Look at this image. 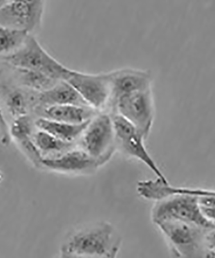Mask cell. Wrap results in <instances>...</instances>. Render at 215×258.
Wrapping results in <instances>:
<instances>
[{
	"label": "cell",
	"instance_id": "1",
	"mask_svg": "<svg viewBox=\"0 0 215 258\" xmlns=\"http://www.w3.org/2000/svg\"><path fill=\"white\" fill-rule=\"evenodd\" d=\"M122 241L112 223L99 221L71 231L64 239L60 252L85 257H117Z\"/></svg>",
	"mask_w": 215,
	"mask_h": 258
},
{
	"label": "cell",
	"instance_id": "2",
	"mask_svg": "<svg viewBox=\"0 0 215 258\" xmlns=\"http://www.w3.org/2000/svg\"><path fill=\"white\" fill-rule=\"evenodd\" d=\"M151 218L156 225L162 222H178L205 229L215 227L203 216L198 197L184 192H172L155 202Z\"/></svg>",
	"mask_w": 215,
	"mask_h": 258
},
{
	"label": "cell",
	"instance_id": "3",
	"mask_svg": "<svg viewBox=\"0 0 215 258\" xmlns=\"http://www.w3.org/2000/svg\"><path fill=\"white\" fill-rule=\"evenodd\" d=\"M0 61L42 73L58 82L66 81L72 71L50 56L33 35L28 36L18 51Z\"/></svg>",
	"mask_w": 215,
	"mask_h": 258
},
{
	"label": "cell",
	"instance_id": "4",
	"mask_svg": "<svg viewBox=\"0 0 215 258\" xmlns=\"http://www.w3.org/2000/svg\"><path fill=\"white\" fill-rule=\"evenodd\" d=\"M157 226L163 235L171 257L201 258L205 249L203 238L209 229L178 222H162Z\"/></svg>",
	"mask_w": 215,
	"mask_h": 258
},
{
	"label": "cell",
	"instance_id": "5",
	"mask_svg": "<svg viewBox=\"0 0 215 258\" xmlns=\"http://www.w3.org/2000/svg\"><path fill=\"white\" fill-rule=\"evenodd\" d=\"M77 147L104 165L116 152L115 131L112 115L100 112L91 119Z\"/></svg>",
	"mask_w": 215,
	"mask_h": 258
},
{
	"label": "cell",
	"instance_id": "6",
	"mask_svg": "<svg viewBox=\"0 0 215 258\" xmlns=\"http://www.w3.org/2000/svg\"><path fill=\"white\" fill-rule=\"evenodd\" d=\"M115 114L136 126L146 140L149 137L155 116L152 88L123 96L112 104Z\"/></svg>",
	"mask_w": 215,
	"mask_h": 258
},
{
	"label": "cell",
	"instance_id": "7",
	"mask_svg": "<svg viewBox=\"0 0 215 258\" xmlns=\"http://www.w3.org/2000/svg\"><path fill=\"white\" fill-rule=\"evenodd\" d=\"M112 116L115 131L116 151L141 161L152 170L156 177L168 181L146 149V140L140 131L120 115L114 114Z\"/></svg>",
	"mask_w": 215,
	"mask_h": 258
},
{
	"label": "cell",
	"instance_id": "8",
	"mask_svg": "<svg viewBox=\"0 0 215 258\" xmlns=\"http://www.w3.org/2000/svg\"><path fill=\"white\" fill-rule=\"evenodd\" d=\"M44 1H6L0 6V25L29 35L40 30L45 13Z\"/></svg>",
	"mask_w": 215,
	"mask_h": 258
},
{
	"label": "cell",
	"instance_id": "9",
	"mask_svg": "<svg viewBox=\"0 0 215 258\" xmlns=\"http://www.w3.org/2000/svg\"><path fill=\"white\" fill-rule=\"evenodd\" d=\"M89 107L101 111L111 100L109 73L91 74L72 70L66 80Z\"/></svg>",
	"mask_w": 215,
	"mask_h": 258
},
{
	"label": "cell",
	"instance_id": "10",
	"mask_svg": "<svg viewBox=\"0 0 215 258\" xmlns=\"http://www.w3.org/2000/svg\"><path fill=\"white\" fill-rule=\"evenodd\" d=\"M103 165L77 146L58 157L43 159L40 167L69 176H86L95 173Z\"/></svg>",
	"mask_w": 215,
	"mask_h": 258
},
{
	"label": "cell",
	"instance_id": "11",
	"mask_svg": "<svg viewBox=\"0 0 215 258\" xmlns=\"http://www.w3.org/2000/svg\"><path fill=\"white\" fill-rule=\"evenodd\" d=\"M109 73L112 105L121 97L152 88V75L148 70L126 68L116 69Z\"/></svg>",
	"mask_w": 215,
	"mask_h": 258
},
{
	"label": "cell",
	"instance_id": "12",
	"mask_svg": "<svg viewBox=\"0 0 215 258\" xmlns=\"http://www.w3.org/2000/svg\"><path fill=\"white\" fill-rule=\"evenodd\" d=\"M34 113L38 117L71 124L86 123L98 114L88 106L72 105L38 107Z\"/></svg>",
	"mask_w": 215,
	"mask_h": 258
},
{
	"label": "cell",
	"instance_id": "13",
	"mask_svg": "<svg viewBox=\"0 0 215 258\" xmlns=\"http://www.w3.org/2000/svg\"><path fill=\"white\" fill-rule=\"evenodd\" d=\"M65 105L88 106L72 85L60 81L51 89L39 94L36 108Z\"/></svg>",
	"mask_w": 215,
	"mask_h": 258
},
{
	"label": "cell",
	"instance_id": "14",
	"mask_svg": "<svg viewBox=\"0 0 215 258\" xmlns=\"http://www.w3.org/2000/svg\"><path fill=\"white\" fill-rule=\"evenodd\" d=\"M89 121L81 124H71L37 117L34 124L36 128L49 133L59 140L77 144Z\"/></svg>",
	"mask_w": 215,
	"mask_h": 258
},
{
	"label": "cell",
	"instance_id": "15",
	"mask_svg": "<svg viewBox=\"0 0 215 258\" xmlns=\"http://www.w3.org/2000/svg\"><path fill=\"white\" fill-rule=\"evenodd\" d=\"M32 140L43 159L58 157L70 150L77 147V144L65 142L36 127L31 136Z\"/></svg>",
	"mask_w": 215,
	"mask_h": 258
},
{
	"label": "cell",
	"instance_id": "16",
	"mask_svg": "<svg viewBox=\"0 0 215 258\" xmlns=\"http://www.w3.org/2000/svg\"><path fill=\"white\" fill-rule=\"evenodd\" d=\"M29 34L0 25V58L14 54L24 44Z\"/></svg>",
	"mask_w": 215,
	"mask_h": 258
},
{
	"label": "cell",
	"instance_id": "17",
	"mask_svg": "<svg viewBox=\"0 0 215 258\" xmlns=\"http://www.w3.org/2000/svg\"><path fill=\"white\" fill-rule=\"evenodd\" d=\"M178 191L198 197L199 205L203 216L215 225V190L179 187Z\"/></svg>",
	"mask_w": 215,
	"mask_h": 258
},
{
	"label": "cell",
	"instance_id": "18",
	"mask_svg": "<svg viewBox=\"0 0 215 258\" xmlns=\"http://www.w3.org/2000/svg\"><path fill=\"white\" fill-rule=\"evenodd\" d=\"M0 133H1L2 144L8 145L10 140V127H9L6 116H5L1 101H0Z\"/></svg>",
	"mask_w": 215,
	"mask_h": 258
},
{
	"label": "cell",
	"instance_id": "19",
	"mask_svg": "<svg viewBox=\"0 0 215 258\" xmlns=\"http://www.w3.org/2000/svg\"><path fill=\"white\" fill-rule=\"evenodd\" d=\"M203 245L205 249L215 250V227L208 229L203 238Z\"/></svg>",
	"mask_w": 215,
	"mask_h": 258
},
{
	"label": "cell",
	"instance_id": "20",
	"mask_svg": "<svg viewBox=\"0 0 215 258\" xmlns=\"http://www.w3.org/2000/svg\"><path fill=\"white\" fill-rule=\"evenodd\" d=\"M201 258H215V250L205 249Z\"/></svg>",
	"mask_w": 215,
	"mask_h": 258
},
{
	"label": "cell",
	"instance_id": "21",
	"mask_svg": "<svg viewBox=\"0 0 215 258\" xmlns=\"http://www.w3.org/2000/svg\"><path fill=\"white\" fill-rule=\"evenodd\" d=\"M59 258H93V257H85L77 256V255H71V254H66V253L60 252V255H59ZM105 258H117V257H105Z\"/></svg>",
	"mask_w": 215,
	"mask_h": 258
}]
</instances>
